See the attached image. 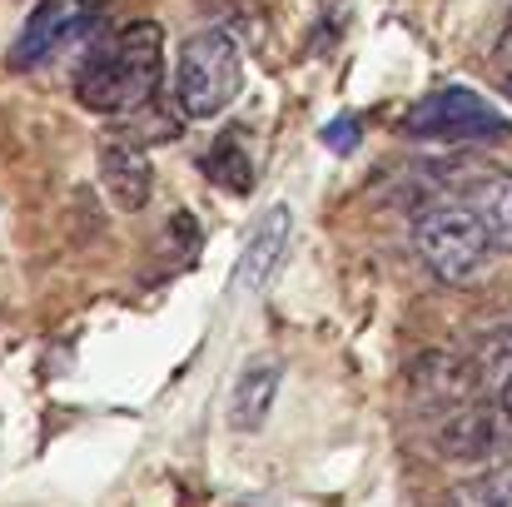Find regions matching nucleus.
Wrapping results in <instances>:
<instances>
[{
  "label": "nucleus",
  "mask_w": 512,
  "mask_h": 507,
  "mask_svg": "<svg viewBox=\"0 0 512 507\" xmlns=\"http://www.w3.org/2000/svg\"><path fill=\"white\" fill-rule=\"evenodd\" d=\"M160 75H165V35L155 20H135L95 40V50L75 70V100L95 115H130L155 100Z\"/></svg>",
  "instance_id": "f257e3e1"
},
{
  "label": "nucleus",
  "mask_w": 512,
  "mask_h": 507,
  "mask_svg": "<svg viewBox=\"0 0 512 507\" xmlns=\"http://www.w3.org/2000/svg\"><path fill=\"white\" fill-rule=\"evenodd\" d=\"M413 244L443 284H473L488 269V254H493V239H488V229H483V219L473 214L468 199H438V204L418 209Z\"/></svg>",
  "instance_id": "f03ea898"
},
{
  "label": "nucleus",
  "mask_w": 512,
  "mask_h": 507,
  "mask_svg": "<svg viewBox=\"0 0 512 507\" xmlns=\"http://www.w3.org/2000/svg\"><path fill=\"white\" fill-rule=\"evenodd\" d=\"M239 85H244V60H239V45L224 30H199V35H189L179 45V60H174L179 115L214 120V115L229 110Z\"/></svg>",
  "instance_id": "7ed1b4c3"
},
{
  "label": "nucleus",
  "mask_w": 512,
  "mask_h": 507,
  "mask_svg": "<svg viewBox=\"0 0 512 507\" xmlns=\"http://www.w3.org/2000/svg\"><path fill=\"white\" fill-rule=\"evenodd\" d=\"M403 130L413 140H438V145H478V140H508L512 135L508 115H498L483 95H473L463 85H448V90L423 95L408 110V125Z\"/></svg>",
  "instance_id": "20e7f679"
},
{
  "label": "nucleus",
  "mask_w": 512,
  "mask_h": 507,
  "mask_svg": "<svg viewBox=\"0 0 512 507\" xmlns=\"http://www.w3.org/2000/svg\"><path fill=\"white\" fill-rule=\"evenodd\" d=\"M503 443H512V418L503 403H478V398L453 403V413L438 428V448L448 458H488Z\"/></svg>",
  "instance_id": "39448f33"
},
{
  "label": "nucleus",
  "mask_w": 512,
  "mask_h": 507,
  "mask_svg": "<svg viewBox=\"0 0 512 507\" xmlns=\"http://www.w3.org/2000/svg\"><path fill=\"white\" fill-rule=\"evenodd\" d=\"M289 234H294V214H289L284 204H274V209L259 214V224H254V234H249V244H244V254H239V264H234V279H229V294H234V299L259 294V289L274 279V269H279L284 254H289Z\"/></svg>",
  "instance_id": "423d86ee"
},
{
  "label": "nucleus",
  "mask_w": 512,
  "mask_h": 507,
  "mask_svg": "<svg viewBox=\"0 0 512 507\" xmlns=\"http://www.w3.org/2000/svg\"><path fill=\"white\" fill-rule=\"evenodd\" d=\"M100 189H105L110 204L125 209V214L145 209V204H150V189H155V169L145 160V150L120 145V140L100 145Z\"/></svg>",
  "instance_id": "0eeeda50"
},
{
  "label": "nucleus",
  "mask_w": 512,
  "mask_h": 507,
  "mask_svg": "<svg viewBox=\"0 0 512 507\" xmlns=\"http://www.w3.org/2000/svg\"><path fill=\"white\" fill-rule=\"evenodd\" d=\"M80 20H85L80 0H40V5H35V15L25 20L20 40L10 45V65H15V70L40 65V60H45L65 35H75V30H80Z\"/></svg>",
  "instance_id": "6e6552de"
},
{
  "label": "nucleus",
  "mask_w": 512,
  "mask_h": 507,
  "mask_svg": "<svg viewBox=\"0 0 512 507\" xmlns=\"http://www.w3.org/2000/svg\"><path fill=\"white\" fill-rule=\"evenodd\" d=\"M279 363L274 358H254L239 383H234V398H229V428L234 433H259L269 408H274V393H279Z\"/></svg>",
  "instance_id": "1a4fd4ad"
},
{
  "label": "nucleus",
  "mask_w": 512,
  "mask_h": 507,
  "mask_svg": "<svg viewBox=\"0 0 512 507\" xmlns=\"http://www.w3.org/2000/svg\"><path fill=\"white\" fill-rule=\"evenodd\" d=\"M463 199L473 204V214L483 219L493 249H508L512 254V174H478Z\"/></svg>",
  "instance_id": "9d476101"
},
{
  "label": "nucleus",
  "mask_w": 512,
  "mask_h": 507,
  "mask_svg": "<svg viewBox=\"0 0 512 507\" xmlns=\"http://www.w3.org/2000/svg\"><path fill=\"white\" fill-rule=\"evenodd\" d=\"M204 174H209L224 194H249V189H254V155H249V145H244L239 135H224V140L209 150Z\"/></svg>",
  "instance_id": "9b49d317"
},
{
  "label": "nucleus",
  "mask_w": 512,
  "mask_h": 507,
  "mask_svg": "<svg viewBox=\"0 0 512 507\" xmlns=\"http://www.w3.org/2000/svg\"><path fill=\"white\" fill-rule=\"evenodd\" d=\"M448 507H512V463L448 493Z\"/></svg>",
  "instance_id": "f8f14e48"
},
{
  "label": "nucleus",
  "mask_w": 512,
  "mask_h": 507,
  "mask_svg": "<svg viewBox=\"0 0 512 507\" xmlns=\"http://www.w3.org/2000/svg\"><path fill=\"white\" fill-rule=\"evenodd\" d=\"M473 368H478V383H498V388H503V383L512 378V329L488 338V343L478 348Z\"/></svg>",
  "instance_id": "ddd939ff"
},
{
  "label": "nucleus",
  "mask_w": 512,
  "mask_h": 507,
  "mask_svg": "<svg viewBox=\"0 0 512 507\" xmlns=\"http://www.w3.org/2000/svg\"><path fill=\"white\" fill-rule=\"evenodd\" d=\"M324 145H329V150H343V155H348V150L358 145V120H353V115H343L339 125H324Z\"/></svg>",
  "instance_id": "4468645a"
},
{
  "label": "nucleus",
  "mask_w": 512,
  "mask_h": 507,
  "mask_svg": "<svg viewBox=\"0 0 512 507\" xmlns=\"http://www.w3.org/2000/svg\"><path fill=\"white\" fill-rule=\"evenodd\" d=\"M498 403L508 408V418H512V378H508V383H503V388H498Z\"/></svg>",
  "instance_id": "2eb2a0df"
},
{
  "label": "nucleus",
  "mask_w": 512,
  "mask_h": 507,
  "mask_svg": "<svg viewBox=\"0 0 512 507\" xmlns=\"http://www.w3.org/2000/svg\"><path fill=\"white\" fill-rule=\"evenodd\" d=\"M503 90H508V100H512V65L503 70Z\"/></svg>",
  "instance_id": "dca6fc26"
},
{
  "label": "nucleus",
  "mask_w": 512,
  "mask_h": 507,
  "mask_svg": "<svg viewBox=\"0 0 512 507\" xmlns=\"http://www.w3.org/2000/svg\"><path fill=\"white\" fill-rule=\"evenodd\" d=\"M100 5H105V0H80V10H100Z\"/></svg>",
  "instance_id": "f3484780"
}]
</instances>
